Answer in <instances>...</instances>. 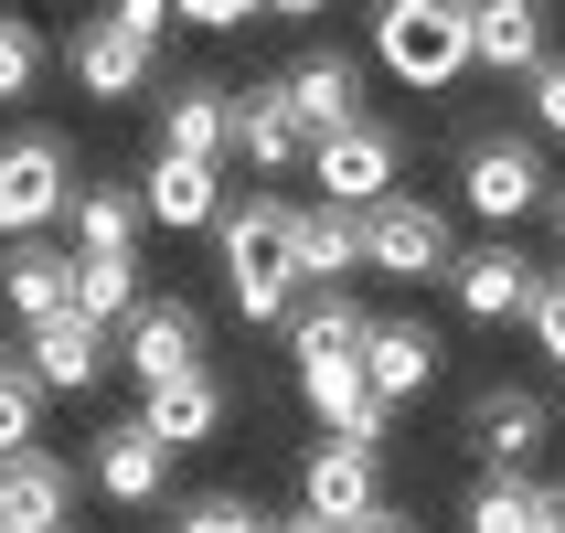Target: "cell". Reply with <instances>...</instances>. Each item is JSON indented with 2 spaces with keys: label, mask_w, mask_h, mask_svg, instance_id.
I'll use <instances>...</instances> for the list:
<instances>
[{
  "label": "cell",
  "mask_w": 565,
  "mask_h": 533,
  "mask_svg": "<svg viewBox=\"0 0 565 533\" xmlns=\"http://www.w3.org/2000/svg\"><path fill=\"white\" fill-rule=\"evenodd\" d=\"M374 64L416 96H448L470 64V0H374Z\"/></svg>",
  "instance_id": "obj_1"
},
{
  "label": "cell",
  "mask_w": 565,
  "mask_h": 533,
  "mask_svg": "<svg viewBox=\"0 0 565 533\" xmlns=\"http://www.w3.org/2000/svg\"><path fill=\"white\" fill-rule=\"evenodd\" d=\"M64 214H75V150H64L54 128H11L0 139V246L54 235Z\"/></svg>",
  "instance_id": "obj_2"
},
{
  "label": "cell",
  "mask_w": 565,
  "mask_h": 533,
  "mask_svg": "<svg viewBox=\"0 0 565 533\" xmlns=\"http://www.w3.org/2000/svg\"><path fill=\"white\" fill-rule=\"evenodd\" d=\"M363 267L395 278V288H448L459 235H448V214L427 203V192H384L374 214H363Z\"/></svg>",
  "instance_id": "obj_3"
},
{
  "label": "cell",
  "mask_w": 565,
  "mask_h": 533,
  "mask_svg": "<svg viewBox=\"0 0 565 533\" xmlns=\"http://www.w3.org/2000/svg\"><path fill=\"white\" fill-rule=\"evenodd\" d=\"M459 203H470L491 235H512L523 214L555 203V171H544L534 139H470V160H459Z\"/></svg>",
  "instance_id": "obj_4"
},
{
  "label": "cell",
  "mask_w": 565,
  "mask_h": 533,
  "mask_svg": "<svg viewBox=\"0 0 565 533\" xmlns=\"http://www.w3.org/2000/svg\"><path fill=\"white\" fill-rule=\"evenodd\" d=\"M395 171H406V139L384 118H352V128H331L310 150V182H320V203H352V214H374L384 192H395Z\"/></svg>",
  "instance_id": "obj_5"
},
{
  "label": "cell",
  "mask_w": 565,
  "mask_h": 533,
  "mask_svg": "<svg viewBox=\"0 0 565 533\" xmlns=\"http://www.w3.org/2000/svg\"><path fill=\"white\" fill-rule=\"evenodd\" d=\"M22 363H32V384H43V395H96V384H107V363H118V331H107V320H86V310L32 320V331H22Z\"/></svg>",
  "instance_id": "obj_6"
},
{
  "label": "cell",
  "mask_w": 565,
  "mask_h": 533,
  "mask_svg": "<svg viewBox=\"0 0 565 533\" xmlns=\"http://www.w3.org/2000/svg\"><path fill=\"white\" fill-rule=\"evenodd\" d=\"M534 288H544V267L512 235H491V246H459V267H448V299H459V320H523L534 310Z\"/></svg>",
  "instance_id": "obj_7"
},
{
  "label": "cell",
  "mask_w": 565,
  "mask_h": 533,
  "mask_svg": "<svg viewBox=\"0 0 565 533\" xmlns=\"http://www.w3.org/2000/svg\"><path fill=\"white\" fill-rule=\"evenodd\" d=\"M64 75H75V96H96V107H128V96H150L160 54L96 11V22H75V43H64Z\"/></svg>",
  "instance_id": "obj_8"
},
{
  "label": "cell",
  "mask_w": 565,
  "mask_h": 533,
  "mask_svg": "<svg viewBox=\"0 0 565 533\" xmlns=\"http://www.w3.org/2000/svg\"><path fill=\"white\" fill-rule=\"evenodd\" d=\"M86 480H96V502L150 512L160 491H171V448L150 438V416H118V427H96V459H86Z\"/></svg>",
  "instance_id": "obj_9"
},
{
  "label": "cell",
  "mask_w": 565,
  "mask_h": 533,
  "mask_svg": "<svg viewBox=\"0 0 565 533\" xmlns=\"http://www.w3.org/2000/svg\"><path fill=\"white\" fill-rule=\"evenodd\" d=\"M384 502V448L363 438H320L310 459H299V512H320V523H352V512Z\"/></svg>",
  "instance_id": "obj_10"
},
{
  "label": "cell",
  "mask_w": 565,
  "mask_h": 533,
  "mask_svg": "<svg viewBox=\"0 0 565 533\" xmlns=\"http://www.w3.org/2000/svg\"><path fill=\"white\" fill-rule=\"evenodd\" d=\"M118 363L139 374V395H150V384H171V374H203V320H192L182 299H139V310H128V331H118Z\"/></svg>",
  "instance_id": "obj_11"
},
{
  "label": "cell",
  "mask_w": 565,
  "mask_h": 533,
  "mask_svg": "<svg viewBox=\"0 0 565 533\" xmlns=\"http://www.w3.org/2000/svg\"><path fill=\"white\" fill-rule=\"evenodd\" d=\"M555 54V0H470V64L480 75H534Z\"/></svg>",
  "instance_id": "obj_12"
},
{
  "label": "cell",
  "mask_w": 565,
  "mask_h": 533,
  "mask_svg": "<svg viewBox=\"0 0 565 533\" xmlns=\"http://www.w3.org/2000/svg\"><path fill=\"white\" fill-rule=\"evenodd\" d=\"M0 533H75V470L54 448L0 459Z\"/></svg>",
  "instance_id": "obj_13"
},
{
  "label": "cell",
  "mask_w": 565,
  "mask_h": 533,
  "mask_svg": "<svg viewBox=\"0 0 565 533\" xmlns=\"http://www.w3.org/2000/svg\"><path fill=\"white\" fill-rule=\"evenodd\" d=\"M150 224L171 235H214L224 224V160H182V150H150V182H139Z\"/></svg>",
  "instance_id": "obj_14"
},
{
  "label": "cell",
  "mask_w": 565,
  "mask_h": 533,
  "mask_svg": "<svg viewBox=\"0 0 565 533\" xmlns=\"http://www.w3.org/2000/svg\"><path fill=\"white\" fill-rule=\"evenodd\" d=\"M160 150L224 160V150H235V86H224V75H182V86H160Z\"/></svg>",
  "instance_id": "obj_15"
},
{
  "label": "cell",
  "mask_w": 565,
  "mask_h": 533,
  "mask_svg": "<svg viewBox=\"0 0 565 533\" xmlns=\"http://www.w3.org/2000/svg\"><path fill=\"white\" fill-rule=\"evenodd\" d=\"M0 299H11V320H64L75 310V246H54V235H22V246H0Z\"/></svg>",
  "instance_id": "obj_16"
},
{
  "label": "cell",
  "mask_w": 565,
  "mask_h": 533,
  "mask_svg": "<svg viewBox=\"0 0 565 533\" xmlns=\"http://www.w3.org/2000/svg\"><path fill=\"white\" fill-rule=\"evenodd\" d=\"M544 395L534 384H491V395H470V448L491 459V470H534V448H544Z\"/></svg>",
  "instance_id": "obj_17"
},
{
  "label": "cell",
  "mask_w": 565,
  "mask_h": 533,
  "mask_svg": "<svg viewBox=\"0 0 565 533\" xmlns=\"http://www.w3.org/2000/svg\"><path fill=\"white\" fill-rule=\"evenodd\" d=\"M139 416H150V438L182 459V448H214L224 438V374L203 363V374H171V384H150L139 395Z\"/></svg>",
  "instance_id": "obj_18"
},
{
  "label": "cell",
  "mask_w": 565,
  "mask_h": 533,
  "mask_svg": "<svg viewBox=\"0 0 565 533\" xmlns=\"http://www.w3.org/2000/svg\"><path fill=\"white\" fill-rule=\"evenodd\" d=\"M278 86H288V107L310 118V150L331 139V128L374 118V107H363V64H352V54H299V64L278 75Z\"/></svg>",
  "instance_id": "obj_19"
},
{
  "label": "cell",
  "mask_w": 565,
  "mask_h": 533,
  "mask_svg": "<svg viewBox=\"0 0 565 533\" xmlns=\"http://www.w3.org/2000/svg\"><path fill=\"white\" fill-rule=\"evenodd\" d=\"M235 150H246V171H310V118L288 107V86L235 96Z\"/></svg>",
  "instance_id": "obj_20"
},
{
  "label": "cell",
  "mask_w": 565,
  "mask_h": 533,
  "mask_svg": "<svg viewBox=\"0 0 565 533\" xmlns=\"http://www.w3.org/2000/svg\"><path fill=\"white\" fill-rule=\"evenodd\" d=\"M363 384H374L384 406L427 395V384H438V331H427V320H374V331H363Z\"/></svg>",
  "instance_id": "obj_21"
},
{
  "label": "cell",
  "mask_w": 565,
  "mask_h": 533,
  "mask_svg": "<svg viewBox=\"0 0 565 533\" xmlns=\"http://www.w3.org/2000/svg\"><path fill=\"white\" fill-rule=\"evenodd\" d=\"M299 288H342L363 278V214L352 203H299V246H288Z\"/></svg>",
  "instance_id": "obj_22"
},
{
  "label": "cell",
  "mask_w": 565,
  "mask_h": 533,
  "mask_svg": "<svg viewBox=\"0 0 565 533\" xmlns=\"http://www.w3.org/2000/svg\"><path fill=\"white\" fill-rule=\"evenodd\" d=\"M75 256H139V224H150V203H139V182H75Z\"/></svg>",
  "instance_id": "obj_23"
},
{
  "label": "cell",
  "mask_w": 565,
  "mask_h": 533,
  "mask_svg": "<svg viewBox=\"0 0 565 533\" xmlns=\"http://www.w3.org/2000/svg\"><path fill=\"white\" fill-rule=\"evenodd\" d=\"M278 331H288V363H299V352H363L374 310H352L342 288H299V310H288Z\"/></svg>",
  "instance_id": "obj_24"
},
{
  "label": "cell",
  "mask_w": 565,
  "mask_h": 533,
  "mask_svg": "<svg viewBox=\"0 0 565 533\" xmlns=\"http://www.w3.org/2000/svg\"><path fill=\"white\" fill-rule=\"evenodd\" d=\"M139 299H150V288H139V256H75V310H86V320L128 331Z\"/></svg>",
  "instance_id": "obj_25"
},
{
  "label": "cell",
  "mask_w": 565,
  "mask_h": 533,
  "mask_svg": "<svg viewBox=\"0 0 565 533\" xmlns=\"http://www.w3.org/2000/svg\"><path fill=\"white\" fill-rule=\"evenodd\" d=\"M534 502H544L534 470H491L470 491V533H534Z\"/></svg>",
  "instance_id": "obj_26"
},
{
  "label": "cell",
  "mask_w": 565,
  "mask_h": 533,
  "mask_svg": "<svg viewBox=\"0 0 565 533\" xmlns=\"http://www.w3.org/2000/svg\"><path fill=\"white\" fill-rule=\"evenodd\" d=\"M22 448H43V384H32V363L0 352V459H22Z\"/></svg>",
  "instance_id": "obj_27"
},
{
  "label": "cell",
  "mask_w": 565,
  "mask_h": 533,
  "mask_svg": "<svg viewBox=\"0 0 565 533\" xmlns=\"http://www.w3.org/2000/svg\"><path fill=\"white\" fill-rule=\"evenodd\" d=\"M171 533H267V512H256L246 491H192V502L171 512Z\"/></svg>",
  "instance_id": "obj_28"
},
{
  "label": "cell",
  "mask_w": 565,
  "mask_h": 533,
  "mask_svg": "<svg viewBox=\"0 0 565 533\" xmlns=\"http://www.w3.org/2000/svg\"><path fill=\"white\" fill-rule=\"evenodd\" d=\"M32 86H43V32H32L22 11H0V107L32 96Z\"/></svg>",
  "instance_id": "obj_29"
},
{
  "label": "cell",
  "mask_w": 565,
  "mask_h": 533,
  "mask_svg": "<svg viewBox=\"0 0 565 533\" xmlns=\"http://www.w3.org/2000/svg\"><path fill=\"white\" fill-rule=\"evenodd\" d=\"M523 331H534L544 363H565V267H544V288H534V310H523Z\"/></svg>",
  "instance_id": "obj_30"
},
{
  "label": "cell",
  "mask_w": 565,
  "mask_h": 533,
  "mask_svg": "<svg viewBox=\"0 0 565 533\" xmlns=\"http://www.w3.org/2000/svg\"><path fill=\"white\" fill-rule=\"evenodd\" d=\"M107 22H118V32H139V43L160 54V43H171V22H182V0H107Z\"/></svg>",
  "instance_id": "obj_31"
},
{
  "label": "cell",
  "mask_w": 565,
  "mask_h": 533,
  "mask_svg": "<svg viewBox=\"0 0 565 533\" xmlns=\"http://www.w3.org/2000/svg\"><path fill=\"white\" fill-rule=\"evenodd\" d=\"M523 86H534V128H544V139H565V54H544Z\"/></svg>",
  "instance_id": "obj_32"
},
{
  "label": "cell",
  "mask_w": 565,
  "mask_h": 533,
  "mask_svg": "<svg viewBox=\"0 0 565 533\" xmlns=\"http://www.w3.org/2000/svg\"><path fill=\"white\" fill-rule=\"evenodd\" d=\"M182 22L192 32H246V22H267V0H182Z\"/></svg>",
  "instance_id": "obj_33"
},
{
  "label": "cell",
  "mask_w": 565,
  "mask_h": 533,
  "mask_svg": "<svg viewBox=\"0 0 565 533\" xmlns=\"http://www.w3.org/2000/svg\"><path fill=\"white\" fill-rule=\"evenodd\" d=\"M342 533H416V512H395V502H374V512H352Z\"/></svg>",
  "instance_id": "obj_34"
},
{
  "label": "cell",
  "mask_w": 565,
  "mask_h": 533,
  "mask_svg": "<svg viewBox=\"0 0 565 533\" xmlns=\"http://www.w3.org/2000/svg\"><path fill=\"white\" fill-rule=\"evenodd\" d=\"M534 533H565V480H544V502H534Z\"/></svg>",
  "instance_id": "obj_35"
},
{
  "label": "cell",
  "mask_w": 565,
  "mask_h": 533,
  "mask_svg": "<svg viewBox=\"0 0 565 533\" xmlns=\"http://www.w3.org/2000/svg\"><path fill=\"white\" fill-rule=\"evenodd\" d=\"M267 533H342V523H320V512H267Z\"/></svg>",
  "instance_id": "obj_36"
},
{
  "label": "cell",
  "mask_w": 565,
  "mask_h": 533,
  "mask_svg": "<svg viewBox=\"0 0 565 533\" xmlns=\"http://www.w3.org/2000/svg\"><path fill=\"white\" fill-rule=\"evenodd\" d=\"M310 11H331V0H267V22H310Z\"/></svg>",
  "instance_id": "obj_37"
},
{
  "label": "cell",
  "mask_w": 565,
  "mask_h": 533,
  "mask_svg": "<svg viewBox=\"0 0 565 533\" xmlns=\"http://www.w3.org/2000/svg\"><path fill=\"white\" fill-rule=\"evenodd\" d=\"M544 224H555V246H565V182H555V203H544Z\"/></svg>",
  "instance_id": "obj_38"
}]
</instances>
